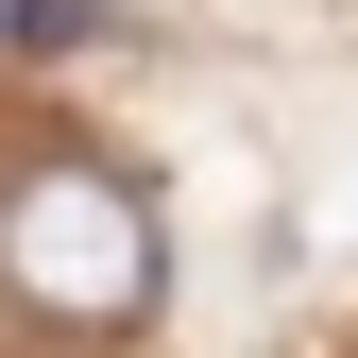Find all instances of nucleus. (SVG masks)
I'll return each instance as SVG.
<instances>
[{
  "label": "nucleus",
  "mask_w": 358,
  "mask_h": 358,
  "mask_svg": "<svg viewBox=\"0 0 358 358\" xmlns=\"http://www.w3.org/2000/svg\"><path fill=\"white\" fill-rule=\"evenodd\" d=\"M0 273H17V307H52V324H137L154 307V205L120 188V171H85V154H52V171H17V205H0Z\"/></svg>",
  "instance_id": "nucleus-1"
},
{
  "label": "nucleus",
  "mask_w": 358,
  "mask_h": 358,
  "mask_svg": "<svg viewBox=\"0 0 358 358\" xmlns=\"http://www.w3.org/2000/svg\"><path fill=\"white\" fill-rule=\"evenodd\" d=\"M0 34H17V52H85V34H103V0H0Z\"/></svg>",
  "instance_id": "nucleus-2"
}]
</instances>
